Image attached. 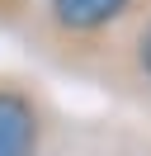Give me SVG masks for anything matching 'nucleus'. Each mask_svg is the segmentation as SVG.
<instances>
[{
  "mask_svg": "<svg viewBox=\"0 0 151 156\" xmlns=\"http://www.w3.org/2000/svg\"><path fill=\"white\" fill-rule=\"evenodd\" d=\"M38 0H0V24H14V19H28Z\"/></svg>",
  "mask_w": 151,
  "mask_h": 156,
  "instance_id": "20e7f679",
  "label": "nucleus"
},
{
  "mask_svg": "<svg viewBox=\"0 0 151 156\" xmlns=\"http://www.w3.org/2000/svg\"><path fill=\"white\" fill-rule=\"evenodd\" d=\"M151 0H38L28 10V33L66 66H85L90 52H104L118 33L137 24Z\"/></svg>",
  "mask_w": 151,
  "mask_h": 156,
  "instance_id": "f257e3e1",
  "label": "nucleus"
},
{
  "mask_svg": "<svg viewBox=\"0 0 151 156\" xmlns=\"http://www.w3.org/2000/svg\"><path fill=\"white\" fill-rule=\"evenodd\" d=\"M43 147V109L14 80H0V156H38Z\"/></svg>",
  "mask_w": 151,
  "mask_h": 156,
  "instance_id": "f03ea898",
  "label": "nucleus"
},
{
  "mask_svg": "<svg viewBox=\"0 0 151 156\" xmlns=\"http://www.w3.org/2000/svg\"><path fill=\"white\" fill-rule=\"evenodd\" d=\"M118 52H123L128 76L137 80V85H151V5L137 14V24L123 33V48Z\"/></svg>",
  "mask_w": 151,
  "mask_h": 156,
  "instance_id": "7ed1b4c3",
  "label": "nucleus"
}]
</instances>
